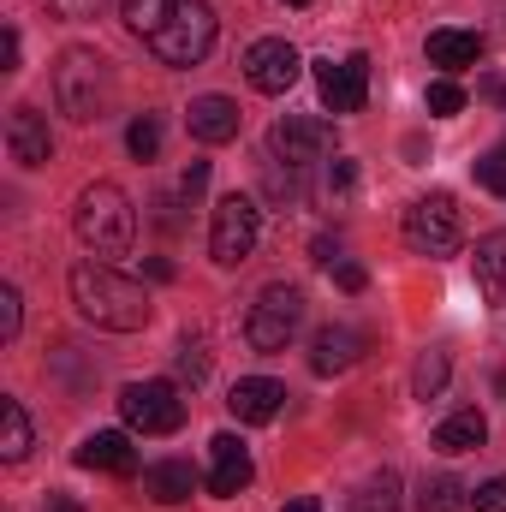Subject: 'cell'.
Instances as JSON below:
<instances>
[{"instance_id": "7", "label": "cell", "mask_w": 506, "mask_h": 512, "mask_svg": "<svg viewBox=\"0 0 506 512\" xmlns=\"http://www.w3.org/2000/svg\"><path fill=\"white\" fill-rule=\"evenodd\" d=\"M256 239H262V209H256L251 197H221L215 203V221H209V256L221 262V268H239V262H251Z\"/></svg>"}, {"instance_id": "40", "label": "cell", "mask_w": 506, "mask_h": 512, "mask_svg": "<svg viewBox=\"0 0 506 512\" xmlns=\"http://www.w3.org/2000/svg\"><path fill=\"white\" fill-rule=\"evenodd\" d=\"M48 512H84L72 495H48Z\"/></svg>"}, {"instance_id": "36", "label": "cell", "mask_w": 506, "mask_h": 512, "mask_svg": "<svg viewBox=\"0 0 506 512\" xmlns=\"http://www.w3.org/2000/svg\"><path fill=\"white\" fill-rule=\"evenodd\" d=\"M358 185V167L352 161H328V191H352Z\"/></svg>"}, {"instance_id": "14", "label": "cell", "mask_w": 506, "mask_h": 512, "mask_svg": "<svg viewBox=\"0 0 506 512\" xmlns=\"http://www.w3.org/2000/svg\"><path fill=\"white\" fill-rule=\"evenodd\" d=\"M6 149H12V161L18 167H48V155H54V137H48V120L36 114V108H12L6 114Z\"/></svg>"}, {"instance_id": "26", "label": "cell", "mask_w": 506, "mask_h": 512, "mask_svg": "<svg viewBox=\"0 0 506 512\" xmlns=\"http://www.w3.org/2000/svg\"><path fill=\"white\" fill-rule=\"evenodd\" d=\"M262 185H268V197H286V203H298V197H304V167H286V161H274V155H268V167H262Z\"/></svg>"}, {"instance_id": "5", "label": "cell", "mask_w": 506, "mask_h": 512, "mask_svg": "<svg viewBox=\"0 0 506 512\" xmlns=\"http://www.w3.org/2000/svg\"><path fill=\"white\" fill-rule=\"evenodd\" d=\"M304 328V292L298 286H262L251 304V316H245V340H251V352H286L292 346V334Z\"/></svg>"}, {"instance_id": "6", "label": "cell", "mask_w": 506, "mask_h": 512, "mask_svg": "<svg viewBox=\"0 0 506 512\" xmlns=\"http://www.w3.org/2000/svg\"><path fill=\"white\" fill-rule=\"evenodd\" d=\"M465 239V221H459V203L447 191H429L405 209V245L417 256H453Z\"/></svg>"}, {"instance_id": "30", "label": "cell", "mask_w": 506, "mask_h": 512, "mask_svg": "<svg viewBox=\"0 0 506 512\" xmlns=\"http://www.w3.org/2000/svg\"><path fill=\"white\" fill-rule=\"evenodd\" d=\"M179 382H191V387L209 382V352H203L197 340H185V346H179Z\"/></svg>"}, {"instance_id": "34", "label": "cell", "mask_w": 506, "mask_h": 512, "mask_svg": "<svg viewBox=\"0 0 506 512\" xmlns=\"http://www.w3.org/2000/svg\"><path fill=\"white\" fill-rule=\"evenodd\" d=\"M334 286H340V292H364V286H370L364 262H346V256H340V262H334Z\"/></svg>"}, {"instance_id": "19", "label": "cell", "mask_w": 506, "mask_h": 512, "mask_svg": "<svg viewBox=\"0 0 506 512\" xmlns=\"http://www.w3.org/2000/svg\"><path fill=\"white\" fill-rule=\"evenodd\" d=\"M143 495H149L155 507H179V501L197 495V471H191L185 459H161V465L143 471Z\"/></svg>"}, {"instance_id": "28", "label": "cell", "mask_w": 506, "mask_h": 512, "mask_svg": "<svg viewBox=\"0 0 506 512\" xmlns=\"http://www.w3.org/2000/svg\"><path fill=\"white\" fill-rule=\"evenodd\" d=\"M423 102H429V114H435V120H453V114H465V90H459L453 78H435V84L423 90Z\"/></svg>"}, {"instance_id": "17", "label": "cell", "mask_w": 506, "mask_h": 512, "mask_svg": "<svg viewBox=\"0 0 506 512\" xmlns=\"http://www.w3.org/2000/svg\"><path fill=\"white\" fill-rule=\"evenodd\" d=\"M239 102H227V96H197L191 108H185V126L197 143H233L239 137Z\"/></svg>"}, {"instance_id": "16", "label": "cell", "mask_w": 506, "mask_h": 512, "mask_svg": "<svg viewBox=\"0 0 506 512\" xmlns=\"http://www.w3.org/2000/svg\"><path fill=\"white\" fill-rule=\"evenodd\" d=\"M78 465L84 471H108V477H131L137 471V447H131V435H120V429H96V435H84Z\"/></svg>"}, {"instance_id": "11", "label": "cell", "mask_w": 506, "mask_h": 512, "mask_svg": "<svg viewBox=\"0 0 506 512\" xmlns=\"http://www.w3.org/2000/svg\"><path fill=\"white\" fill-rule=\"evenodd\" d=\"M298 72H304V60H298V48L286 36H262V42H251V54H245V78H251V90H262V96H286L298 84Z\"/></svg>"}, {"instance_id": "18", "label": "cell", "mask_w": 506, "mask_h": 512, "mask_svg": "<svg viewBox=\"0 0 506 512\" xmlns=\"http://www.w3.org/2000/svg\"><path fill=\"white\" fill-rule=\"evenodd\" d=\"M483 30H435L429 42H423V54H429V66H441V72H465V66H477L483 60Z\"/></svg>"}, {"instance_id": "29", "label": "cell", "mask_w": 506, "mask_h": 512, "mask_svg": "<svg viewBox=\"0 0 506 512\" xmlns=\"http://www.w3.org/2000/svg\"><path fill=\"white\" fill-rule=\"evenodd\" d=\"M471 173H477V185H483V191L506 197V143H501V149H489V155H477V167H471Z\"/></svg>"}, {"instance_id": "39", "label": "cell", "mask_w": 506, "mask_h": 512, "mask_svg": "<svg viewBox=\"0 0 506 512\" xmlns=\"http://www.w3.org/2000/svg\"><path fill=\"white\" fill-rule=\"evenodd\" d=\"M310 251H316V262H328V268H334V262H340V245H334V239H316V245H310Z\"/></svg>"}, {"instance_id": "35", "label": "cell", "mask_w": 506, "mask_h": 512, "mask_svg": "<svg viewBox=\"0 0 506 512\" xmlns=\"http://www.w3.org/2000/svg\"><path fill=\"white\" fill-rule=\"evenodd\" d=\"M203 185H209V161H191V167L179 173V191H185V197H203Z\"/></svg>"}, {"instance_id": "23", "label": "cell", "mask_w": 506, "mask_h": 512, "mask_svg": "<svg viewBox=\"0 0 506 512\" xmlns=\"http://www.w3.org/2000/svg\"><path fill=\"white\" fill-rule=\"evenodd\" d=\"M477 286H483L489 298H501L506 292V233L477 239Z\"/></svg>"}, {"instance_id": "41", "label": "cell", "mask_w": 506, "mask_h": 512, "mask_svg": "<svg viewBox=\"0 0 506 512\" xmlns=\"http://www.w3.org/2000/svg\"><path fill=\"white\" fill-rule=\"evenodd\" d=\"M280 512H316V501H310V495H298L292 507H280Z\"/></svg>"}, {"instance_id": "15", "label": "cell", "mask_w": 506, "mask_h": 512, "mask_svg": "<svg viewBox=\"0 0 506 512\" xmlns=\"http://www.w3.org/2000/svg\"><path fill=\"white\" fill-rule=\"evenodd\" d=\"M227 411L239 423H274L286 411V387L268 382V376H245V382H233V393H227Z\"/></svg>"}, {"instance_id": "13", "label": "cell", "mask_w": 506, "mask_h": 512, "mask_svg": "<svg viewBox=\"0 0 506 512\" xmlns=\"http://www.w3.org/2000/svg\"><path fill=\"white\" fill-rule=\"evenodd\" d=\"M209 453H215V471H209V495L215 501H233V495H245L256 477L251 453H245V441L239 435H215L209 441Z\"/></svg>"}, {"instance_id": "38", "label": "cell", "mask_w": 506, "mask_h": 512, "mask_svg": "<svg viewBox=\"0 0 506 512\" xmlns=\"http://www.w3.org/2000/svg\"><path fill=\"white\" fill-rule=\"evenodd\" d=\"M18 54H24V42H18V30L6 24V72H18Z\"/></svg>"}, {"instance_id": "31", "label": "cell", "mask_w": 506, "mask_h": 512, "mask_svg": "<svg viewBox=\"0 0 506 512\" xmlns=\"http://www.w3.org/2000/svg\"><path fill=\"white\" fill-rule=\"evenodd\" d=\"M18 328H24V298H18V286H0V334L18 340Z\"/></svg>"}, {"instance_id": "8", "label": "cell", "mask_w": 506, "mask_h": 512, "mask_svg": "<svg viewBox=\"0 0 506 512\" xmlns=\"http://www.w3.org/2000/svg\"><path fill=\"white\" fill-rule=\"evenodd\" d=\"M120 417L137 435H173L185 423V399H179L173 382H131L120 393Z\"/></svg>"}, {"instance_id": "2", "label": "cell", "mask_w": 506, "mask_h": 512, "mask_svg": "<svg viewBox=\"0 0 506 512\" xmlns=\"http://www.w3.org/2000/svg\"><path fill=\"white\" fill-rule=\"evenodd\" d=\"M66 286H72V304H78V316H84L90 328L137 334V328L149 322V292H143L131 274L108 268V262H78V268L66 274Z\"/></svg>"}, {"instance_id": "22", "label": "cell", "mask_w": 506, "mask_h": 512, "mask_svg": "<svg viewBox=\"0 0 506 512\" xmlns=\"http://www.w3.org/2000/svg\"><path fill=\"white\" fill-rule=\"evenodd\" d=\"M24 453H30V417H24L18 399H0V459L18 465Z\"/></svg>"}, {"instance_id": "27", "label": "cell", "mask_w": 506, "mask_h": 512, "mask_svg": "<svg viewBox=\"0 0 506 512\" xmlns=\"http://www.w3.org/2000/svg\"><path fill=\"white\" fill-rule=\"evenodd\" d=\"M126 149L137 161H155V155H161V120H155V114H137L126 126Z\"/></svg>"}, {"instance_id": "20", "label": "cell", "mask_w": 506, "mask_h": 512, "mask_svg": "<svg viewBox=\"0 0 506 512\" xmlns=\"http://www.w3.org/2000/svg\"><path fill=\"white\" fill-rule=\"evenodd\" d=\"M483 441H489V417L477 405H465V411L435 423V453H477Z\"/></svg>"}, {"instance_id": "10", "label": "cell", "mask_w": 506, "mask_h": 512, "mask_svg": "<svg viewBox=\"0 0 506 512\" xmlns=\"http://www.w3.org/2000/svg\"><path fill=\"white\" fill-rule=\"evenodd\" d=\"M316 90L328 114H358L370 102V54H346V60H316Z\"/></svg>"}, {"instance_id": "25", "label": "cell", "mask_w": 506, "mask_h": 512, "mask_svg": "<svg viewBox=\"0 0 506 512\" xmlns=\"http://www.w3.org/2000/svg\"><path fill=\"white\" fill-rule=\"evenodd\" d=\"M352 512H399V477H393V471H376V477L358 489Z\"/></svg>"}, {"instance_id": "37", "label": "cell", "mask_w": 506, "mask_h": 512, "mask_svg": "<svg viewBox=\"0 0 506 512\" xmlns=\"http://www.w3.org/2000/svg\"><path fill=\"white\" fill-rule=\"evenodd\" d=\"M477 90H483V96H489V102H495V108H506V78H483V84H477Z\"/></svg>"}, {"instance_id": "42", "label": "cell", "mask_w": 506, "mask_h": 512, "mask_svg": "<svg viewBox=\"0 0 506 512\" xmlns=\"http://www.w3.org/2000/svg\"><path fill=\"white\" fill-rule=\"evenodd\" d=\"M286 6H310V0H286Z\"/></svg>"}, {"instance_id": "24", "label": "cell", "mask_w": 506, "mask_h": 512, "mask_svg": "<svg viewBox=\"0 0 506 512\" xmlns=\"http://www.w3.org/2000/svg\"><path fill=\"white\" fill-rule=\"evenodd\" d=\"M447 376H453L447 352H441V346H429V352L417 358V370H411V393H417V399H435V393L447 387Z\"/></svg>"}, {"instance_id": "33", "label": "cell", "mask_w": 506, "mask_h": 512, "mask_svg": "<svg viewBox=\"0 0 506 512\" xmlns=\"http://www.w3.org/2000/svg\"><path fill=\"white\" fill-rule=\"evenodd\" d=\"M471 507L477 512H506V477H489L483 489H471Z\"/></svg>"}, {"instance_id": "12", "label": "cell", "mask_w": 506, "mask_h": 512, "mask_svg": "<svg viewBox=\"0 0 506 512\" xmlns=\"http://www.w3.org/2000/svg\"><path fill=\"white\" fill-rule=\"evenodd\" d=\"M364 328H352V322H328L322 334H316V346H310V370L316 376H346L358 358H364Z\"/></svg>"}, {"instance_id": "21", "label": "cell", "mask_w": 506, "mask_h": 512, "mask_svg": "<svg viewBox=\"0 0 506 512\" xmlns=\"http://www.w3.org/2000/svg\"><path fill=\"white\" fill-rule=\"evenodd\" d=\"M417 512H471V489L459 477H423Z\"/></svg>"}, {"instance_id": "1", "label": "cell", "mask_w": 506, "mask_h": 512, "mask_svg": "<svg viewBox=\"0 0 506 512\" xmlns=\"http://www.w3.org/2000/svg\"><path fill=\"white\" fill-rule=\"evenodd\" d=\"M126 24L161 66H203L221 36L209 0H126Z\"/></svg>"}, {"instance_id": "32", "label": "cell", "mask_w": 506, "mask_h": 512, "mask_svg": "<svg viewBox=\"0 0 506 512\" xmlns=\"http://www.w3.org/2000/svg\"><path fill=\"white\" fill-rule=\"evenodd\" d=\"M42 6H48V18H66V24H84L102 12V0H42Z\"/></svg>"}, {"instance_id": "4", "label": "cell", "mask_w": 506, "mask_h": 512, "mask_svg": "<svg viewBox=\"0 0 506 512\" xmlns=\"http://www.w3.org/2000/svg\"><path fill=\"white\" fill-rule=\"evenodd\" d=\"M72 233H78L96 256H126L131 239H137V209H131V197L120 185L96 179V185H84L78 203H72Z\"/></svg>"}, {"instance_id": "3", "label": "cell", "mask_w": 506, "mask_h": 512, "mask_svg": "<svg viewBox=\"0 0 506 512\" xmlns=\"http://www.w3.org/2000/svg\"><path fill=\"white\" fill-rule=\"evenodd\" d=\"M54 102H60V114H66V120H78V126L108 120V114H114V102H120L114 60H108V54H96V48H66V54L54 60Z\"/></svg>"}, {"instance_id": "9", "label": "cell", "mask_w": 506, "mask_h": 512, "mask_svg": "<svg viewBox=\"0 0 506 512\" xmlns=\"http://www.w3.org/2000/svg\"><path fill=\"white\" fill-rule=\"evenodd\" d=\"M328 149H334V126L328 120H310V114H286V120H274V131H268V155L286 161V167H316Z\"/></svg>"}]
</instances>
